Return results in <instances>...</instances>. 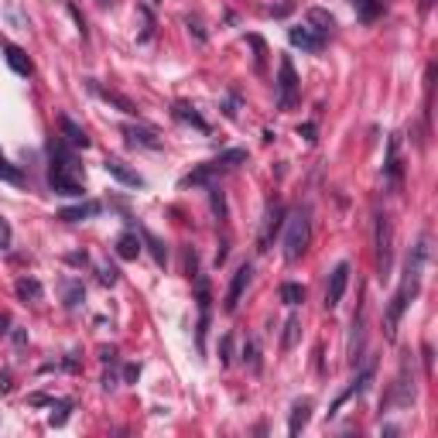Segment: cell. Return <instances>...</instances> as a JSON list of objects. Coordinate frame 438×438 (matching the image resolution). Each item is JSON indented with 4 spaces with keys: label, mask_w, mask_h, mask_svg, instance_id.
Segmentation results:
<instances>
[{
    "label": "cell",
    "mask_w": 438,
    "mask_h": 438,
    "mask_svg": "<svg viewBox=\"0 0 438 438\" xmlns=\"http://www.w3.org/2000/svg\"><path fill=\"white\" fill-rule=\"evenodd\" d=\"M425 264H428V237H421V240H418V247L411 250V257H407V267H404V281H400L398 295L391 298V305H387V319H384L387 339H394V336H398L400 315H404V308L411 305V298H414V295H418V288H421Z\"/></svg>",
    "instance_id": "6da1fadb"
},
{
    "label": "cell",
    "mask_w": 438,
    "mask_h": 438,
    "mask_svg": "<svg viewBox=\"0 0 438 438\" xmlns=\"http://www.w3.org/2000/svg\"><path fill=\"white\" fill-rule=\"evenodd\" d=\"M48 185H52V192H58V196H82V175H79V164H76V155H72L62 141H52Z\"/></svg>",
    "instance_id": "7a4b0ae2"
},
{
    "label": "cell",
    "mask_w": 438,
    "mask_h": 438,
    "mask_svg": "<svg viewBox=\"0 0 438 438\" xmlns=\"http://www.w3.org/2000/svg\"><path fill=\"white\" fill-rule=\"evenodd\" d=\"M247 161V151L243 148H230V151H223L219 158L205 161V164H199V168H192L189 175H182L178 178V185L182 189H192V185H209V182H216L219 175H226V171H233L237 164H243Z\"/></svg>",
    "instance_id": "3957f363"
},
{
    "label": "cell",
    "mask_w": 438,
    "mask_h": 438,
    "mask_svg": "<svg viewBox=\"0 0 438 438\" xmlns=\"http://www.w3.org/2000/svg\"><path fill=\"white\" fill-rule=\"evenodd\" d=\"M308 243H312V216H308V209L302 205V209H295V212L288 216V223H284V260H288V264L302 260V253L308 250Z\"/></svg>",
    "instance_id": "277c9868"
},
{
    "label": "cell",
    "mask_w": 438,
    "mask_h": 438,
    "mask_svg": "<svg viewBox=\"0 0 438 438\" xmlns=\"http://www.w3.org/2000/svg\"><path fill=\"white\" fill-rule=\"evenodd\" d=\"M298 96H302V82H298V72H295V62L288 55H281V62H278V110L281 114L295 110Z\"/></svg>",
    "instance_id": "5b68a950"
},
{
    "label": "cell",
    "mask_w": 438,
    "mask_h": 438,
    "mask_svg": "<svg viewBox=\"0 0 438 438\" xmlns=\"http://www.w3.org/2000/svg\"><path fill=\"white\" fill-rule=\"evenodd\" d=\"M394 233H391V219L384 212H377V264H380V278H391V257H394Z\"/></svg>",
    "instance_id": "8992f818"
},
{
    "label": "cell",
    "mask_w": 438,
    "mask_h": 438,
    "mask_svg": "<svg viewBox=\"0 0 438 438\" xmlns=\"http://www.w3.org/2000/svg\"><path fill=\"white\" fill-rule=\"evenodd\" d=\"M350 264H336L332 267V274H329V284H325V308H336L339 302H343V295H346V288H350Z\"/></svg>",
    "instance_id": "52a82bcc"
},
{
    "label": "cell",
    "mask_w": 438,
    "mask_h": 438,
    "mask_svg": "<svg viewBox=\"0 0 438 438\" xmlns=\"http://www.w3.org/2000/svg\"><path fill=\"white\" fill-rule=\"evenodd\" d=\"M120 134L127 137L130 148H148V151H161V137L151 127H137V123H123Z\"/></svg>",
    "instance_id": "ba28073f"
},
{
    "label": "cell",
    "mask_w": 438,
    "mask_h": 438,
    "mask_svg": "<svg viewBox=\"0 0 438 438\" xmlns=\"http://www.w3.org/2000/svg\"><path fill=\"white\" fill-rule=\"evenodd\" d=\"M250 278H253V264H240L233 281H230V288H226V302H223L226 312H237V305H240V298H243V291H247V284H250Z\"/></svg>",
    "instance_id": "9c48e42d"
},
{
    "label": "cell",
    "mask_w": 438,
    "mask_h": 438,
    "mask_svg": "<svg viewBox=\"0 0 438 438\" xmlns=\"http://www.w3.org/2000/svg\"><path fill=\"white\" fill-rule=\"evenodd\" d=\"M373 373H377V363H366V366L359 370L357 377H353V384H350V387H346V391H343V394L336 398L332 411H339V407H343V404H346L350 398H359V394H363V391H366V387L373 384ZM332 411H329V414H332Z\"/></svg>",
    "instance_id": "30bf717a"
},
{
    "label": "cell",
    "mask_w": 438,
    "mask_h": 438,
    "mask_svg": "<svg viewBox=\"0 0 438 438\" xmlns=\"http://www.w3.org/2000/svg\"><path fill=\"white\" fill-rule=\"evenodd\" d=\"M89 89L103 100V103H110V107H117L120 114H127V117H137V103L134 100H127L123 93H117V89H103L96 79H89Z\"/></svg>",
    "instance_id": "8fae6325"
},
{
    "label": "cell",
    "mask_w": 438,
    "mask_h": 438,
    "mask_svg": "<svg viewBox=\"0 0 438 438\" xmlns=\"http://www.w3.org/2000/svg\"><path fill=\"white\" fill-rule=\"evenodd\" d=\"M281 216H284V209H281V202H271L267 205V212H264V223H260V247L257 250H271V240H274V233L281 230Z\"/></svg>",
    "instance_id": "7c38bea8"
},
{
    "label": "cell",
    "mask_w": 438,
    "mask_h": 438,
    "mask_svg": "<svg viewBox=\"0 0 438 438\" xmlns=\"http://www.w3.org/2000/svg\"><path fill=\"white\" fill-rule=\"evenodd\" d=\"M0 48H3V58H7V65H10L17 76H31V72H35V65H31V58L24 55V48H17L14 41H0Z\"/></svg>",
    "instance_id": "4fadbf2b"
},
{
    "label": "cell",
    "mask_w": 438,
    "mask_h": 438,
    "mask_svg": "<svg viewBox=\"0 0 438 438\" xmlns=\"http://www.w3.org/2000/svg\"><path fill=\"white\" fill-rule=\"evenodd\" d=\"M288 41H291L295 48H302V52H322V45H325V38L315 35L308 24H305V28H288Z\"/></svg>",
    "instance_id": "5bb4252c"
},
{
    "label": "cell",
    "mask_w": 438,
    "mask_h": 438,
    "mask_svg": "<svg viewBox=\"0 0 438 438\" xmlns=\"http://www.w3.org/2000/svg\"><path fill=\"white\" fill-rule=\"evenodd\" d=\"M305 21H308V28L322 35V38H329L332 35V28H336V17L329 14V10H322V7H308L305 10Z\"/></svg>",
    "instance_id": "9a60e30c"
},
{
    "label": "cell",
    "mask_w": 438,
    "mask_h": 438,
    "mask_svg": "<svg viewBox=\"0 0 438 438\" xmlns=\"http://www.w3.org/2000/svg\"><path fill=\"white\" fill-rule=\"evenodd\" d=\"M107 175H114L117 182H123V185H130V189H144V178L137 175V171H130L123 161H117V158H107Z\"/></svg>",
    "instance_id": "2e32d148"
},
{
    "label": "cell",
    "mask_w": 438,
    "mask_h": 438,
    "mask_svg": "<svg viewBox=\"0 0 438 438\" xmlns=\"http://www.w3.org/2000/svg\"><path fill=\"white\" fill-rule=\"evenodd\" d=\"M308 418H312V400H295V407H291V421H288V432L291 435H302V428L308 425Z\"/></svg>",
    "instance_id": "e0dca14e"
},
{
    "label": "cell",
    "mask_w": 438,
    "mask_h": 438,
    "mask_svg": "<svg viewBox=\"0 0 438 438\" xmlns=\"http://www.w3.org/2000/svg\"><path fill=\"white\" fill-rule=\"evenodd\" d=\"M103 205L96 199H89V202H82V205H69V209H62L58 212V219H65V223H79V219H89V216H96Z\"/></svg>",
    "instance_id": "ac0fdd59"
},
{
    "label": "cell",
    "mask_w": 438,
    "mask_h": 438,
    "mask_svg": "<svg viewBox=\"0 0 438 438\" xmlns=\"http://www.w3.org/2000/svg\"><path fill=\"white\" fill-rule=\"evenodd\" d=\"M171 117L175 120H182V123H192L196 130H202V134H209V123L196 114V107H189V103H175L171 107Z\"/></svg>",
    "instance_id": "d6986e66"
},
{
    "label": "cell",
    "mask_w": 438,
    "mask_h": 438,
    "mask_svg": "<svg viewBox=\"0 0 438 438\" xmlns=\"http://www.w3.org/2000/svg\"><path fill=\"white\" fill-rule=\"evenodd\" d=\"M14 291H17L21 302H41V298H45V288H41L38 278H17Z\"/></svg>",
    "instance_id": "ffe728a7"
},
{
    "label": "cell",
    "mask_w": 438,
    "mask_h": 438,
    "mask_svg": "<svg viewBox=\"0 0 438 438\" xmlns=\"http://www.w3.org/2000/svg\"><path fill=\"white\" fill-rule=\"evenodd\" d=\"M62 134H65V141H69L72 148H89V134H86L72 117H62Z\"/></svg>",
    "instance_id": "44dd1931"
},
{
    "label": "cell",
    "mask_w": 438,
    "mask_h": 438,
    "mask_svg": "<svg viewBox=\"0 0 438 438\" xmlns=\"http://www.w3.org/2000/svg\"><path fill=\"white\" fill-rule=\"evenodd\" d=\"M62 295H65V308H79V302L86 298V288H82V281L65 278L62 281Z\"/></svg>",
    "instance_id": "7402d4cb"
},
{
    "label": "cell",
    "mask_w": 438,
    "mask_h": 438,
    "mask_svg": "<svg viewBox=\"0 0 438 438\" xmlns=\"http://www.w3.org/2000/svg\"><path fill=\"white\" fill-rule=\"evenodd\" d=\"M137 253H141V240L137 233H123L117 240V257L120 260H137Z\"/></svg>",
    "instance_id": "603a6c76"
},
{
    "label": "cell",
    "mask_w": 438,
    "mask_h": 438,
    "mask_svg": "<svg viewBox=\"0 0 438 438\" xmlns=\"http://www.w3.org/2000/svg\"><path fill=\"white\" fill-rule=\"evenodd\" d=\"M298 336H302V319H298V315H288V322H284V336H281V350H284V353L295 350Z\"/></svg>",
    "instance_id": "cb8c5ba5"
},
{
    "label": "cell",
    "mask_w": 438,
    "mask_h": 438,
    "mask_svg": "<svg viewBox=\"0 0 438 438\" xmlns=\"http://www.w3.org/2000/svg\"><path fill=\"white\" fill-rule=\"evenodd\" d=\"M281 302H284V305H291V308H295V305H302V302H305V288H302V284H295V281L281 284Z\"/></svg>",
    "instance_id": "d4e9b609"
},
{
    "label": "cell",
    "mask_w": 438,
    "mask_h": 438,
    "mask_svg": "<svg viewBox=\"0 0 438 438\" xmlns=\"http://www.w3.org/2000/svg\"><path fill=\"white\" fill-rule=\"evenodd\" d=\"M69 411H72V404H69V400H52V414H48V425H52V428H62V425L69 421Z\"/></svg>",
    "instance_id": "484cf974"
},
{
    "label": "cell",
    "mask_w": 438,
    "mask_h": 438,
    "mask_svg": "<svg viewBox=\"0 0 438 438\" xmlns=\"http://www.w3.org/2000/svg\"><path fill=\"white\" fill-rule=\"evenodd\" d=\"M353 3H357L359 21H373V17L384 10V3H380V0H353Z\"/></svg>",
    "instance_id": "4316f807"
},
{
    "label": "cell",
    "mask_w": 438,
    "mask_h": 438,
    "mask_svg": "<svg viewBox=\"0 0 438 438\" xmlns=\"http://www.w3.org/2000/svg\"><path fill=\"white\" fill-rule=\"evenodd\" d=\"M0 178H3V182H14V185H21V182H24L21 168H14V164L3 158V155H0Z\"/></svg>",
    "instance_id": "83f0119b"
},
{
    "label": "cell",
    "mask_w": 438,
    "mask_h": 438,
    "mask_svg": "<svg viewBox=\"0 0 438 438\" xmlns=\"http://www.w3.org/2000/svg\"><path fill=\"white\" fill-rule=\"evenodd\" d=\"M144 240H148V247H151L155 260H158V264H164V260H168V247H164V243H161L155 233H148V230H144Z\"/></svg>",
    "instance_id": "f1b7e54d"
},
{
    "label": "cell",
    "mask_w": 438,
    "mask_h": 438,
    "mask_svg": "<svg viewBox=\"0 0 438 438\" xmlns=\"http://www.w3.org/2000/svg\"><path fill=\"white\" fill-rule=\"evenodd\" d=\"M243 357L250 363V373H260V353H257V343H253V339L243 346Z\"/></svg>",
    "instance_id": "f546056e"
},
{
    "label": "cell",
    "mask_w": 438,
    "mask_h": 438,
    "mask_svg": "<svg viewBox=\"0 0 438 438\" xmlns=\"http://www.w3.org/2000/svg\"><path fill=\"white\" fill-rule=\"evenodd\" d=\"M230 353H233V336L226 332V336L219 339V363H223V366L230 363Z\"/></svg>",
    "instance_id": "4dcf8cb0"
},
{
    "label": "cell",
    "mask_w": 438,
    "mask_h": 438,
    "mask_svg": "<svg viewBox=\"0 0 438 438\" xmlns=\"http://www.w3.org/2000/svg\"><path fill=\"white\" fill-rule=\"evenodd\" d=\"M212 209H216L219 219H226V202H223V192H219V189H212Z\"/></svg>",
    "instance_id": "1f68e13d"
},
{
    "label": "cell",
    "mask_w": 438,
    "mask_h": 438,
    "mask_svg": "<svg viewBox=\"0 0 438 438\" xmlns=\"http://www.w3.org/2000/svg\"><path fill=\"white\" fill-rule=\"evenodd\" d=\"M10 223H7V219H3V216H0V250H7V247H10Z\"/></svg>",
    "instance_id": "d6a6232c"
},
{
    "label": "cell",
    "mask_w": 438,
    "mask_h": 438,
    "mask_svg": "<svg viewBox=\"0 0 438 438\" xmlns=\"http://www.w3.org/2000/svg\"><path fill=\"white\" fill-rule=\"evenodd\" d=\"M237 107H240V93L233 89V93H230V100H226V107H223V114L233 120V117H237Z\"/></svg>",
    "instance_id": "836d02e7"
},
{
    "label": "cell",
    "mask_w": 438,
    "mask_h": 438,
    "mask_svg": "<svg viewBox=\"0 0 438 438\" xmlns=\"http://www.w3.org/2000/svg\"><path fill=\"white\" fill-rule=\"evenodd\" d=\"M250 45L257 48V72H264V55H267V48H264V41L260 38H250Z\"/></svg>",
    "instance_id": "e575fe53"
},
{
    "label": "cell",
    "mask_w": 438,
    "mask_h": 438,
    "mask_svg": "<svg viewBox=\"0 0 438 438\" xmlns=\"http://www.w3.org/2000/svg\"><path fill=\"white\" fill-rule=\"evenodd\" d=\"M100 281H103V284H114V281H117V267H114V264H103V267H100Z\"/></svg>",
    "instance_id": "d590c367"
},
{
    "label": "cell",
    "mask_w": 438,
    "mask_h": 438,
    "mask_svg": "<svg viewBox=\"0 0 438 438\" xmlns=\"http://www.w3.org/2000/svg\"><path fill=\"white\" fill-rule=\"evenodd\" d=\"M298 134H302L308 144H315V123H302V127H298Z\"/></svg>",
    "instance_id": "8d00e7d4"
},
{
    "label": "cell",
    "mask_w": 438,
    "mask_h": 438,
    "mask_svg": "<svg viewBox=\"0 0 438 438\" xmlns=\"http://www.w3.org/2000/svg\"><path fill=\"white\" fill-rule=\"evenodd\" d=\"M137 377H141V366H134V363L123 366V380H137Z\"/></svg>",
    "instance_id": "74e56055"
},
{
    "label": "cell",
    "mask_w": 438,
    "mask_h": 438,
    "mask_svg": "<svg viewBox=\"0 0 438 438\" xmlns=\"http://www.w3.org/2000/svg\"><path fill=\"white\" fill-rule=\"evenodd\" d=\"M100 359H103V363H114V359H117V350L103 346V350H100Z\"/></svg>",
    "instance_id": "f35d334b"
},
{
    "label": "cell",
    "mask_w": 438,
    "mask_h": 438,
    "mask_svg": "<svg viewBox=\"0 0 438 438\" xmlns=\"http://www.w3.org/2000/svg\"><path fill=\"white\" fill-rule=\"evenodd\" d=\"M291 7H295V3H281V7H271V17H284V14H288Z\"/></svg>",
    "instance_id": "ab89813d"
},
{
    "label": "cell",
    "mask_w": 438,
    "mask_h": 438,
    "mask_svg": "<svg viewBox=\"0 0 438 438\" xmlns=\"http://www.w3.org/2000/svg\"><path fill=\"white\" fill-rule=\"evenodd\" d=\"M86 260H89L86 253H69V264H86Z\"/></svg>",
    "instance_id": "60d3db41"
},
{
    "label": "cell",
    "mask_w": 438,
    "mask_h": 438,
    "mask_svg": "<svg viewBox=\"0 0 438 438\" xmlns=\"http://www.w3.org/2000/svg\"><path fill=\"white\" fill-rule=\"evenodd\" d=\"M0 391H3V394L10 391V377H7V373H0Z\"/></svg>",
    "instance_id": "b9f144b4"
},
{
    "label": "cell",
    "mask_w": 438,
    "mask_h": 438,
    "mask_svg": "<svg viewBox=\"0 0 438 438\" xmlns=\"http://www.w3.org/2000/svg\"><path fill=\"white\" fill-rule=\"evenodd\" d=\"M7 325H10V322H7V315H3V312H0V336H3V332H7Z\"/></svg>",
    "instance_id": "7bdbcfd3"
},
{
    "label": "cell",
    "mask_w": 438,
    "mask_h": 438,
    "mask_svg": "<svg viewBox=\"0 0 438 438\" xmlns=\"http://www.w3.org/2000/svg\"><path fill=\"white\" fill-rule=\"evenodd\" d=\"M96 3H114V0H96Z\"/></svg>",
    "instance_id": "ee69618b"
}]
</instances>
